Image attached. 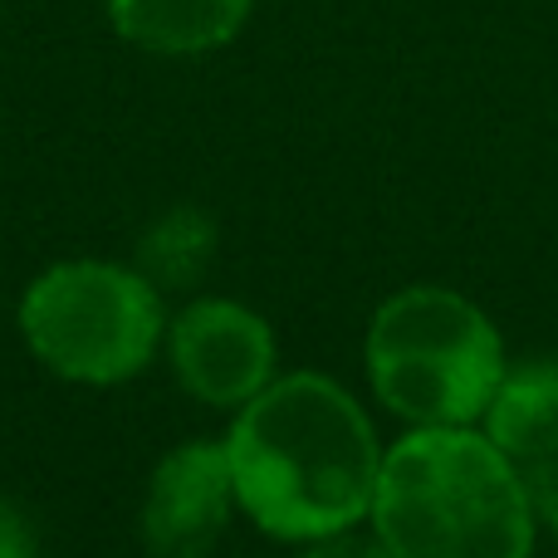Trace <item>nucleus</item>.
<instances>
[{
  "label": "nucleus",
  "mask_w": 558,
  "mask_h": 558,
  "mask_svg": "<svg viewBox=\"0 0 558 558\" xmlns=\"http://www.w3.org/2000/svg\"><path fill=\"white\" fill-rule=\"evenodd\" d=\"M104 15L123 45L153 59H202L235 45L255 0H104Z\"/></svg>",
  "instance_id": "nucleus-7"
},
{
  "label": "nucleus",
  "mask_w": 558,
  "mask_h": 558,
  "mask_svg": "<svg viewBox=\"0 0 558 558\" xmlns=\"http://www.w3.org/2000/svg\"><path fill=\"white\" fill-rule=\"evenodd\" d=\"M235 514L226 441L192 436L153 465L137 510V539L153 558H211Z\"/></svg>",
  "instance_id": "nucleus-6"
},
{
  "label": "nucleus",
  "mask_w": 558,
  "mask_h": 558,
  "mask_svg": "<svg viewBox=\"0 0 558 558\" xmlns=\"http://www.w3.org/2000/svg\"><path fill=\"white\" fill-rule=\"evenodd\" d=\"M162 353L172 363L177 387L192 402L216 407V412H241L279 373V343L270 318L241 299L221 294L186 299L177 314H167Z\"/></svg>",
  "instance_id": "nucleus-5"
},
{
  "label": "nucleus",
  "mask_w": 558,
  "mask_h": 558,
  "mask_svg": "<svg viewBox=\"0 0 558 558\" xmlns=\"http://www.w3.org/2000/svg\"><path fill=\"white\" fill-rule=\"evenodd\" d=\"M481 432L514 465L558 456V357L510 363L481 416Z\"/></svg>",
  "instance_id": "nucleus-8"
},
{
  "label": "nucleus",
  "mask_w": 558,
  "mask_h": 558,
  "mask_svg": "<svg viewBox=\"0 0 558 558\" xmlns=\"http://www.w3.org/2000/svg\"><path fill=\"white\" fill-rule=\"evenodd\" d=\"M520 471H524V490H530L534 524H539V534H549L558 544V456L530 461V465H520Z\"/></svg>",
  "instance_id": "nucleus-10"
},
{
  "label": "nucleus",
  "mask_w": 558,
  "mask_h": 558,
  "mask_svg": "<svg viewBox=\"0 0 558 558\" xmlns=\"http://www.w3.org/2000/svg\"><path fill=\"white\" fill-rule=\"evenodd\" d=\"M216 241H221V231H216L211 211H202V206H172V211H162L137 235L133 265L162 294H177V289H192L196 279L211 270Z\"/></svg>",
  "instance_id": "nucleus-9"
},
{
  "label": "nucleus",
  "mask_w": 558,
  "mask_h": 558,
  "mask_svg": "<svg viewBox=\"0 0 558 558\" xmlns=\"http://www.w3.org/2000/svg\"><path fill=\"white\" fill-rule=\"evenodd\" d=\"M299 558H397L387 549L377 534H357V530H343V534H328V539H314L304 544Z\"/></svg>",
  "instance_id": "nucleus-11"
},
{
  "label": "nucleus",
  "mask_w": 558,
  "mask_h": 558,
  "mask_svg": "<svg viewBox=\"0 0 558 558\" xmlns=\"http://www.w3.org/2000/svg\"><path fill=\"white\" fill-rule=\"evenodd\" d=\"M235 510L279 544H314L367 524L383 475L373 416L338 377L299 367L231 412Z\"/></svg>",
  "instance_id": "nucleus-1"
},
{
  "label": "nucleus",
  "mask_w": 558,
  "mask_h": 558,
  "mask_svg": "<svg viewBox=\"0 0 558 558\" xmlns=\"http://www.w3.org/2000/svg\"><path fill=\"white\" fill-rule=\"evenodd\" d=\"M367 524L397 558H534L539 544L524 471L481 426H407Z\"/></svg>",
  "instance_id": "nucleus-2"
},
{
  "label": "nucleus",
  "mask_w": 558,
  "mask_h": 558,
  "mask_svg": "<svg viewBox=\"0 0 558 558\" xmlns=\"http://www.w3.org/2000/svg\"><path fill=\"white\" fill-rule=\"evenodd\" d=\"M15 328L35 363L64 383L123 387L162 353L167 299L137 265L78 255L29 279Z\"/></svg>",
  "instance_id": "nucleus-4"
},
{
  "label": "nucleus",
  "mask_w": 558,
  "mask_h": 558,
  "mask_svg": "<svg viewBox=\"0 0 558 558\" xmlns=\"http://www.w3.org/2000/svg\"><path fill=\"white\" fill-rule=\"evenodd\" d=\"M0 558H39L35 530L10 500H0Z\"/></svg>",
  "instance_id": "nucleus-12"
},
{
  "label": "nucleus",
  "mask_w": 558,
  "mask_h": 558,
  "mask_svg": "<svg viewBox=\"0 0 558 558\" xmlns=\"http://www.w3.org/2000/svg\"><path fill=\"white\" fill-rule=\"evenodd\" d=\"M373 397L407 426H481L505 367V338L471 294L407 284L367 318Z\"/></svg>",
  "instance_id": "nucleus-3"
}]
</instances>
